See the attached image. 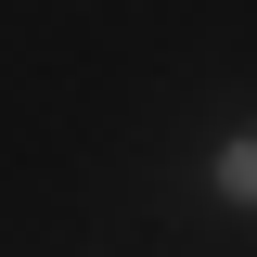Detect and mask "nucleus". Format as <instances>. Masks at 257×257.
Masks as SVG:
<instances>
[{"instance_id":"1","label":"nucleus","mask_w":257,"mask_h":257,"mask_svg":"<svg viewBox=\"0 0 257 257\" xmlns=\"http://www.w3.org/2000/svg\"><path fill=\"white\" fill-rule=\"evenodd\" d=\"M206 180H219V206H257V128H231V142H219V167H206Z\"/></svg>"}]
</instances>
